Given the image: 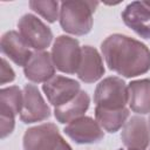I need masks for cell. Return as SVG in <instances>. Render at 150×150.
I'll return each mask as SVG.
<instances>
[{
  "instance_id": "16",
  "label": "cell",
  "mask_w": 150,
  "mask_h": 150,
  "mask_svg": "<svg viewBox=\"0 0 150 150\" xmlns=\"http://www.w3.org/2000/svg\"><path fill=\"white\" fill-rule=\"evenodd\" d=\"M129 107L134 112L149 114L150 112V80L142 79L131 81L128 84Z\"/></svg>"
},
{
  "instance_id": "11",
  "label": "cell",
  "mask_w": 150,
  "mask_h": 150,
  "mask_svg": "<svg viewBox=\"0 0 150 150\" xmlns=\"http://www.w3.org/2000/svg\"><path fill=\"white\" fill-rule=\"evenodd\" d=\"M121 139L128 149L145 150L150 141L148 121L142 116L130 117L123 125Z\"/></svg>"
},
{
  "instance_id": "2",
  "label": "cell",
  "mask_w": 150,
  "mask_h": 150,
  "mask_svg": "<svg viewBox=\"0 0 150 150\" xmlns=\"http://www.w3.org/2000/svg\"><path fill=\"white\" fill-rule=\"evenodd\" d=\"M98 6L97 1H63L60 6V25L62 29L73 35H84L91 30L93 13Z\"/></svg>"
},
{
  "instance_id": "20",
  "label": "cell",
  "mask_w": 150,
  "mask_h": 150,
  "mask_svg": "<svg viewBox=\"0 0 150 150\" xmlns=\"http://www.w3.org/2000/svg\"><path fill=\"white\" fill-rule=\"evenodd\" d=\"M15 79V73L11 68V66L7 63L6 59H1V70H0V83L5 84L7 82H12Z\"/></svg>"
},
{
  "instance_id": "23",
  "label": "cell",
  "mask_w": 150,
  "mask_h": 150,
  "mask_svg": "<svg viewBox=\"0 0 150 150\" xmlns=\"http://www.w3.org/2000/svg\"><path fill=\"white\" fill-rule=\"evenodd\" d=\"M148 124H149V131H150V118H149V121H148Z\"/></svg>"
},
{
  "instance_id": "15",
  "label": "cell",
  "mask_w": 150,
  "mask_h": 150,
  "mask_svg": "<svg viewBox=\"0 0 150 150\" xmlns=\"http://www.w3.org/2000/svg\"><path fill=\"white\" fill-rule=\"evenodd\" d=\"M1 52L18 66H26L33 53L23 38L16 30H8L1 36Z\"/></svg>"
},
{
  "instance_id": "14",
  "label": "cell",
  "mask_w": 150,
  "mask_h": 150,
  "mask_svg": "<svg viewBox=\"0 0 150 150\" xmlns=\"http://www.w3.org/2000/svg\"><path fill=\"white\" fill-rule=\"evenodd\" d=\"M26 79L34 83L47 82L55 76V64L52 59V54L48 52L33 53L28 63L23 67Z\"/></svg>"
},
{
  "instance_id": "17",
  "label": "cell",
  "mask_w": 150,
  "mask_h": 150,
  "mask_svg": "<svg viewBox=\"0 0 150 150\" xmlns=\"http://www.w3.org/2000/svg\"><path fill=\"white\" fill-rule=\"evenodd\" d=\"M90 98L88 93L81 90L73 100L69 102L54 108L55 118L60 123H70L79 117H82L83 114L88 110Z\"/></svg>"
},
{
  "instance_id": "12",
  "label": "cell",
  "mask_w": 150,
  "mask_h": 150,
  "mask_svg": "<svg viewBox=\"0 0 150 150\" xmlns=\"http://www.w3.org/2000/svg\"><path fill=\"white\" fill-rule=\"evenodd\" d=\"M123 22L143 39H150V7L143 1L130 2L122 12Z\"/></svg>"
},
{
  "instance_id": "3",
  "label": "cell",
  "mask_w": 150,
  "mask_h": 150,
  "mask_svg": "<svg viewBox=\"0 0 150 150\" xmlns=\"http://www.w3.org/2000/svg\"><path fill=\"white\" fill-rule=\"evenodd\" d=\"M23 150H71L54 123L32 127L23 135Z\"/></svg>"
},
{
  "instance_id": "6",
  "label": "cell",
  "mask_w": 150,
  "mask_h": 150,
  "mask_svg": "<svg viewBox=\"0 0 150 150\" xmlns=\"http://www.w3.org/2000/svg\"><path fill=\"white\" fill-rule=\"evenodd\" d=\"M23 91L16 86L0 90V134L1 138L12 134L15 124V116L21 112Z\"/></svg>"
},
{
  "instance_id": "19",
  "label": "cell",
  "mask_w": 150,
  "mask_h": 150,
  "mask_svg": "<svg viewBox=\"0 0 150 150\" xmlns=\"http://www.w3.org/2000/svg\"><path fill=\"white\" fill-rule=\"evenodd\" d=\"M29 7L35 13L40 14L43 19L48 22L53 23L59 18V2L53 0L40 1V0H32L29 1Z\"/></svg>"
},
{
  "instance_id": "10",
  "label": "cell",
  "mask_w": 150,
  "mask_h": 150,
  "mask_svg": "<svg viewBox=\"0 0 150 150\" xmlns=\"http://www.w3.org/2000/svg\"><path fill=\"white\" fill-rule=\"evenodd\" d=\"M63 131L77 144L97 143L104 137L101 125L89 116H82L68 123Z\"/></svg>"
},
{
  "instance_id": "4",
  "label": "cell",
  "mask_w": 150,
  "mask_h": 150,
  "mask_svg": "<svg viewBox=\"0 0 150 150\" xmlns=\"http://www.w3.org/2000/svg\"><path fill=\"white\" fill-rule=\"evenodd\" d=\"M128 101V87L121 77H105L95 89L94 102L96 103V107L108 110H118L125 108Z\"/></svg>"
},
{
  "instance_id": "18",
  "label": "cell",
  "mask_w": 150,
  "mask_h": 150,
  "mask_svg": "<svg viewBox=\"0 0 150 150\" xmlns=\"http://www.w3.org/2000/svg\"><path fill=\"white\" fill-rule=\"evenodd\" d=\"M129 117V110L127 108L118 110H108L100 107H95V118L102 129L112 134L118 131Z\"/></svg>"
},
{
  "instance_id": "1",
  "label": "cell",
  "mask_w": 150,
  "mask_h": 150,
  "mask_svg": "<svg viewBox=\"0 0 150 150\" xmlns=\"http://www.w3.org/2000/svg\"><path fill=\"white\" fill-rule=\"evenodd\" d=\"M101 50L108 68L124 77H136L150 70V50L128 35L112 34L102 43Z\"/></svg>"
},
{
  "instance_id": "21",
  "label": "cell",
  "mask_w": 150,
  "mask_h": 150,
  "mask_svg": "<svg viewBox=\"0 0 150 150\" xmlns=\"http://www.w3.org/2000/svg\"><path fill=\"white\" fill-rule=\"evenodd\" d=\"M144 2V5H146L148 7H150V1H143Z\"/></svg>"
},
{
  "instance_id": "5",
  "label": "cell",
  "mask_w": 150,
  "mask_h": 150,
  "mask_svg": "<svg viewBox=\"0 0 150 150\" xmlns=\"http://www.w3.org/2000/svg\"><path fill=\"white\" fill-rule=\"evenodd\" d=\"M81 48L76 39L67 35L57 36L52 47V59L55 68L66 74L76 73L81 60Z\"/></svg>"
},
{
  "instance_id": "9",
  "label": "cell",
  "mask_w": 150,
  "mask_h": 150,
  "mask_svg": "<svg viewBox=\"0 0 150 150\" xmlns=\"http://www.w3.org/2000/svg\"><path fill=\"white\" fill-rule=\"evenodd\" d=\"M42 90L47 100L55 108L73 100L80 91V83L73 79L55 75L42 84Z\"/></svg>"
},
{
  "instance_id": "7",
  "label": "cell",
  "mask_w": 150,
  "mask_h": 150,
  "mask_svg": "<svg viewBox=\"0 0 150 150\" xmlns=\"http://www.w3.org/2000/svg\"><path fill=\"white\" fill-rule=\"evenodd\" d=\"M18 28L26 43L36 52H42L46 49L53 40V33L50 28L38 16L29 13L22 15L19 19Z\"/></svg>"
},
{
  "instance_id": "13",
  "label": "cell",
  "mask_w": 150,
  "mask_h": 150,
  "mask_svg": "<svg viewBox=\"0 0 150 150\" xmlns=\"http://www.w3.org/2000/svg\"><path fill=\"white\" fill-rule=\"evenodd\" d=\"M76 74L79 79L84 83H94L103 76V61L94 47L83 46L81 48V60Z\"/></svg>"
},
{
  "instance_id": "8",
  "label": "cell",
  "mask_w": 150,
  "mask_h": 150,
  "mask_svg": "<svg viewBox=\"0 0 150 150\" xmlns=\"http://www.w3.org/2000/svg\"><path fill=\"white\" fill-rule=\"evenodd\" d=\"M50 117V108L45 102L38 87L34 84H26L23 88L22 109L20 112V120L28 124L41 122Z\"/></svg>"
},
{
  "instance_id": "22",
  "label": "cell",
  "mask_w": 150,
  "mask_h": 150,
  "mask_svg": "<svg viewBox=\"0 0 150 150\" xmlns=\"http://www.w3.org/2000/svg\"><path fill=\"white\" fill-rule=\"evenodd\" d=\"M120 150H137V149H120Z\"/></svg>"
}]
</instances>
